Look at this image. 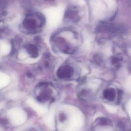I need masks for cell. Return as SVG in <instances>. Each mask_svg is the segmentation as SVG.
Instances as JSON below:
<instances>
[{"instance_id": "6da1fadb", "label": "cell", "mask_w": 131, "mask_h": 131, "mask_svg": "<svg viewBox=\"0 0 131 131\" xmlns=\"http://www.w3.org/2000/svg\"><path fill=\"white\" fill-rule=\"evenodd\" d=\"M63 8L62 7H52L44 10V13L49 28L57 27L62 22L63 14Z\"/></svg>"}, {"instance_id": "7a4b0ae2", "label": "cell", "mask_w": 131, "mask_h": 131, "mask_svg": "<svg viewBox=\"0 0 131 131\" xmlns=\"http://www.w3.org/2000/svg\"><path fill=\"white\" fill-rule=\"evenodd\" d=\"M7 115L11 123L16 126L23 124L27 118L26 113L24 110L18 108H14L8 110Z\"/></svg>"}, {"instance_id": "3957f363", "label": "cell", "mask_w": 131, "mask_h": 131, "mask_svg": "<svg viewBox=\"0 0 131 131\" xmlns=\"http://www.w3.org/2000/svg\"><path fill=\"white\" fill-rule=\"evenodd\" d=\"M26 103L39 115H44L47 112V108L46 107L37 102L32 98L27 99Z\"/></svg>"}, {"instance_id": "277c9868", "label": "cell", "mask_w": 131, "mask_h": 131, "mask_svg": "<svg viewBox=\"0 0 131 131\" xmlns=\"http://www.w3.org/2000/svg\"><path fill=\"white\" fill-rule=\"evenodd\" d=\"M11 50L10 44L5 40L0 41V55H6L9 53Z\"/></svg>"}, {"instance_id": "5b68a950", "label": "cell", "mask_w": 131, "mask_h": 131, "mask_svg": "<svg viewBox=\"0 0 131 131\" xmlns=\"http://www.w3.org/2000/svg\"><path fill=\"white\" fill-rule=\"evenodd\" d=\"M10 77L7 74L1 72L0 73V89L5 87L10 82Z\"/></svg>"}, {"instance_id": "8992f818", "label": "cell", "mask_w": 131, "mask_h": 131, "mask_svg": "<svg viewBox=\"0 0 131 131\" xmlns=\"http://www.w3.org/2000/svg\"><path fill=\"white\" fill-rule=\"evenodd\" d=\"M45 122L50 128L53 129L54 127V112L52 109L46 116L45 118Z\"/></svg>"}, {"instance_id": "52a82bcc", "label": "cell", "mask_w": 131, "mask_h": 131, "mask_svg": "<svg viewBox=\"0 0 131 131\" xmlns=\"http://www.w3.org/2000/svg\"><path fill=\"white\" fill-rule=\"evenodd\" d=\"M103 96L106 99L110 101H113L116 96L115 90L113 88L107 89L103 92Z\"/></svg>"}, {"instance_id": "ba28073f", "label": "cell", "mask_w": 131, "mask_h": 131, "mask_svg": "<svg viewBox=\"0 0 131 131\" xmlns=\"http://www.w3.org/2000/svg\"><path fill=\"white\" fill-rule=\"evenodd\" d=\"M96 120L97 124L100 126H107L111 124L110 120L107 118H100L97 119Z\"/></svg>"}, {"instance_id": "9c48e42d", "label": "cell", "mask_w": 131, "mask_h": 131, "mask_svg": "<svg viewBox=\"0 0 131 131\" xmlns=\"http://www.w3.org/2000/svg\"><path fill=\"white\" fill-rule=\"evenodd\" d=\"M19 57L20 59H24L27 57V55L26 53L24 51H21L19 55Z\"/></svg>"}, {"instance_id": "30bf717a", "label": "cell", "mask_w": 131, "mask_h": 131, "mask_svg": "<svg viewBox=\"0 0 131 131\" xmlns=\"http://www.w3.org/2000/svg\"><path fill=\"white\" fill-rule=\"evenodd\" d=\"M118 127L121 129H124L125 128V125L122 121H120L118 123Z\"/></svg>"}, {"instance_id": "8fae6325", "label": "cell", "mask_w": 131, "mask_h": 131, "mask_svg": "<svg viewBox=\"0 0 131 131\" xmlns=\"http://www.w3.org/2000/svg\"><path fill=\"white\" fill-rule=\"evenodd\" d=\"M20 94L19 93H15V92H14V93H12L10 94V97H11L12 98H18V97H20Z\"/></svg>"}, {"instance_id": "7c38bea8", "label": "cell", "mask_w": 131, "mask_h": 131, "mask_svg": "<svg viewBox=\"0 0 131 131\" xmlns=\"http://www.w3.org/2000/svg\"><path fill=\"white\" fill-rule=\"evenodd\" d=\"M122 95V91L120 90H118V102H119L121 100Z\"/></svg>"}]
</instances>
